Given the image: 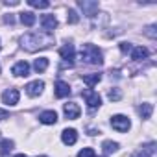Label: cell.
I'll return each instance as SVG.
<instances>
[{"label":"cell","instance_id":"1","mask_svg":"<svg viewBox=\"0 0 157 157\" xmlns=\"http://www.w3.org/2000/svg\"><path fill=\"white\" fill-rule=\"evenodd\" d=\"M54 43L52 35H44V33H26L21 37V44L24 50L28 52H37L43 48H48Z\"/></svg>","mask_w":157,"mask_h":157},{"label":"cell","instance_id":"2","mask_svg":"<svg viewBox=\"0 0 157 157\" xmlns=\"http://www.w3.org/2000/svg\"><path fill=\"white\" fill-rule=\"evenodd\" d=\"M80 57L83 63L87 65H102L104 63V57H102V52L98 46L94 44H83L82 50H80Z\"/></svg>","mask_w":157,"mask_h":157},{"label":"cell","instance_id":"3","mask_svg":"<svg viewBox=\"0 0 157 157\" xmlns=\"http://www.w3.org/2000/svg\"><path fill=\"white\" fill-rule=\"evenodd\" d=\"M111 126H113V129H117V131H120V133H126V131L131 128V122H129V118L124 117V115H115V117L111 118Z\"/></svg>","mask_w":157,"mask_h":157},{"label":"cell","instance_id":"4","mask_svg":"<svg viewBox=\"0 0 157 157\" xmlns=\"http://www.w3.org/2000/svg\"><path fill=\"white\" fill-rule=\"evenodd\" d=\"M82 96H83V100L87 102V105H89L91 109H94V107H100V104H102V98H100V94H98V93H94L93 89H85V91L82 93Z\"/></svg>","mask_w":157,"mask_h":157},{"label":"cell","instance_id":"5","mask_svg":"<svg viewBox=\"0 0 157 157\" xmlns=\"http://www.w3.org/2000/svg\"><path fill=\"white\" fill-rule=\"evenodd\" d=\"M78 6L83 10V15H87V17H94V15L98 13V2H91V0H80V2H78Z\"/></svg>","mask_w":157,"mask_h":157},{"label":"cell","instance_id":"6","mask_svg":"<svg viewBox=\"0 0 157 157\" xmlns=\"http://www.w3.org/2000/svg\"><path fill=\"white\" fill-rule=\"evenodd\" d=\"M41 24H43V30L46 32V35H50V33L56 30V26H57V19H56L54 15H43Z\"/></svg>","mask_w":157,"mask_h":157},{"label":"cell","instance_id":"7","mask_svg":"<svg viewBox=\"0 0 157 157\" xmlns=\"http://www.w3.org/2000/svg\"><path fill=\"white\" fill-rule=\"evenodd\" d=\"M19 98H21V94H19L17 89H8V91H4V94H2V102H4L6 105H15V104H19Z\"/></svg>","mask_w":157,"mask_h":157},{"label":"cell","instance_id":"8","mask_svg":"<svg viewBox=\"0 0 157 157\" xmlns=\"http://www.w3.org/2000/svg\"><path fill=\"white\" fill-rule=\"evenodd\" d=\"M63 113H65V117L67 118H70V120H76L78 117H80V107H78V104H74V102H68V104H65L63 105Z\"/></svg>","mask_w":157,"mask_h":157},{"label":"cell","instance_id":"9","mask_svg":"<svg viewBox=\"0 0 157 157\" xmlns=\"http://www.w3.org/2000/svg\"><path fill=\"white\" fill-rule=\"evenodd\" d=\"M24 89H26V93H28L30 96H39V94L43 93V89H44V83H43L41 80H35V82H30Z\"/></svg>","mask_w":157,"mask_h":157},{"label":"cell","instance_id":"10","mask_svg":"<svg viewBox=\"0 0 157 157\" xmlns=\"http://www.w3.org/2000/svg\"><path fill=\"white\" fill-rule=\"evenodd\" d=\"M59 56L68 63V67H72V63H74V46H72V44L61 46V48H59Z\"/></svg>","mask_w":157,"mask_h":157},{"label":"cell","instance_id":"11","mask_svg":"<svg viewBox=\"0 0 157 157\" xmlns=\"http://www.w3.org/2000/svg\"><path fill=\"white\" fill-rule=\"evenodd\" d=\"M70 94V85L63 80H57L56 82V96L57 98H67Z\"/></svg>","mask_w":157,"mask_h":157},{"label":"cell","instance_id":"12","mask_svg":"<svg viewBox=\"0 0 157 157\" xmlns=\"http://www.w3.org/2000/svg\"><path fill=\"white\" fill-rule=\"evenodd\" d=\"M61 140H63V144H67V146L76 144V140H78V133H76V129H63V133H61Z\"/></svg>","mask_w":157,"mask_h":157},{"label":"cell","instance_id":"13","mask_svg":"<svg viewBox=\"0 0 157 157\" xmlns=\"http://www.w3.org/2000/svg\"><path fill=\"white\" fill-rule=\"evenodd\" d=\"M11 72H13L15 76H28V74H30V65H28L26 61H19V63L13 65Z\"/></svg>","mask_w":157,"mask_h":157},{"label":"cell","instance_id":"14","mask_svg":"<svg viewBox=\"0 0 157 157\" xmlns=\"http://www.w3.org/2000/svg\"><path fill=\"white\" fill-rule=\"evenodd\" d=\"M153 151H155V142H150V144L142 146L140 150H137V151L133 153V157H151Z\"/></svg>","mask_w":157,"mask_h":157},{"label":"cell","instance_id":"15","mask_svg":"<svg viewBox=\"0 0 157 157\" xmlns=\"http://www.w3.org/2000/svg\"><path fill=\"white\" fill-rule=\"evenodd\" d=\"M39 120L43 124H56L57 122V113L56 111H43L39 115Z\"/></svg>","mask_w":157,"mask_h":157},{"label":"cell","instance_id":"16","mask_svg":"<svg viewBox=\"0 0 157 157\" xmlns=\"http://www.w3.org/2000/svg\"><path fill=\"white\" fill-rule=\"evenodd\" d=\"M148 54H150V52H148L144 46H137V48H133V52H131V59H133V61H140V59H146Z\"/></svg>","mask_w":157,"mask_h":157},{"label":"cell","instance_id":"17","mask_svg":"<svg viewBox=\"0 0 157 157\" xmlns=\"http://www.w3.org/2000/svg\"><path fill=\"white\" fill-rule=\"evenodd\" d=\"M13 146H15V142L13 140H10V139H4L2 142H0V155H10V151L13 150Z\"/></svg>","mask_w":157,"mask_h":157},{"label":"cell","instance_id":"18","mask_svg":"<svg viewBox=\"0 0 157 157\" xmlns=\"http://www.w3.org/2000/svg\"><path fill=\"white\" fill-rule=\"evenodd\" d=\"M21 22H22L24 26H33V24H35V15H33L32 11H22V13H21Z\"/></svg>","mask_w":157,"mask_h":157},{"label":"cell","instance_id":"19","mask_svg":"<svg viewBox=\"0 0 157 157\" xmlns=\"http://www.w3.org/2000/svg\"><path fill=\"white\" fill-rule=\"evenodd\" d=\"M100 80H102V74H85V76H83V82H85L89 87H94Z\"/></svg>","mask_w":157,"mask_h":157},{"label":"cell","instance_id":"20","mask_svg":"<svg viewBox=\"0 0 157 157\" xmlns=\"http://www.w3.org/2000/svg\"><path fill=\"white\" fill-rule=\"evenodd\" d=\"M33 68H35V72H44V70L48 68V59H46V57L35 59V61H33Z\"/></svg>","mask_w":157,"mask_h":157},{"label":"cell","instance_id":"21","mask_svg":"<svg viewBox=\"0 0 157 157\" xmlns=\"http://www.w3.org/2000/svg\"><path fill=\"white\" fill-rule=\"evenodd\" d=\"M151 111H153V107H151V104H142V105L139 107V113H140V117H142L144 120L151 117Z\"/></svg>","mask_w":157,"mask_h":157},{"label":"cell","instance_id":"22","mask_svg":"<svg viewBox=\"0 0 157 157\" xmlns=\"http://www.w3.org/2000/svg\"><path fill=\"white\" fill-rule=\"evenodd\" d=\"M102 150H104L105 153H113V151H117V150H118V142H113V140H104Z\"/></svg>","mask_w":157,"mask_h":157},{"label":"cell","instance_id":"23","mask_svg":"<svg viewBox=\"0 0 157 157\" xmlns=\"http://www.w3.org/2000/svg\"><path fill=\"white\" fill-rule=\"evenodd\" d=\"M28 4L32 8H39V10H44L50 6V2H46V0H28Z\"/></svg>","mask_w":157,"mask_h":157},{"label":"cell","instance_id":"24","mask_svg":"<svg viewBox=\"0 0 157 157\" xmlns=\"http://www.w3.org/2000/svg\"><path fill=\"white\" fill-rule=\"evenodd\" d=\"M107 96H109V100H111V102H118V100L122 98V93H120V89H117V87H115V89H111V91L107 93Z\"/></svg>","mask_w":157,"mask_h":157},{"label":"cell","instance_id":"25","mask_svg":"<svg viewBox=\"0 0 157 157\" xmlns=\"http://www.w3.org/2000/svg\"><path fill=\"white\" fill-rule=\"evenodd\" d=\"M67 21H68L70 24H76L78 21H80V17H78L76 10H68V13H67Z\"/></svg>","mask_w":157,"mask_h":157},{"label":"cell","instance_id":"26","mask_svg":"<svg viewBox=\"0 0 157 157\" xmlns=\"http://www.w3.org/2000/svg\"><path fill=\"white\" fill-rule=\"evenodd\" d=\"M76 157H94V150H93V148H83Z\"/></svg>","mask_w":157,"mask_h":157},{"label":"cell","instance_id":"27","mask_svg":"<svg viewBox=\"0 0 157 157\" xmlns=\"http://www.w3.org/2000/svg\"><path fill=\"white\" fill-rule=\"evenodd\" d=\"M146 35L151 37V39H155V26H148L146 28Z\"/></svg>","mask_w":157,"mask_h":157},{"label":"cell","instance_id":"28","mask_svg":"<svg viewBox=\"0 0 157 157\" xmlns=\"http://www.w3.org/2000/svg\"><path fill=\"white\" fill-rule=\"evenodd\" d=\"M120 50L126 54V52H129V50H131V44H129V43H120Z\"/></svg>","mask_w":157,"mask_h":157},{"label":"cell","instance_id":"29","mask_svg":"<svg viewBox=\"0 0 157 157\" xmlns=\"http://www.w3.org/2000/svg\"><path fill=\"white\" fill-rule=\"evenodd\" d=\"M8 117H10V113H8L6 109H0V120H6Z\"/></svg>","mask_w":157,"mask_h":157},{"label":"cell","instance_id":"30","mask_svg":"<svg viewBox=\"0 0 157 157\" xmlns=\"http://www.w3.org/2000/svg\"><path fill=\"white\" fill-rule=\"evenodd\" d=\"M6 22H8V24H13V17H11V15H6Z\"/></svg>","mask_w":157,"mask_h":157},{"label":"cell","instance_id":"31","mask_svg":"<svg viewBox=\"0 0 157 157\" xmlns=\"http://www.w3.org/2000/svg\"><path fill=\"white\" fill-rule=\"evenodd\" d=\"M15 157H26V155H24V153H19V155H15Z\"/></svg>","mask_w":157,"mask_h":157},{"label":"cell","instance_id":"32","mask_svg":"<svg viewBox=\"0 0 157 157\" xmlns=\"http://www.w3.org/2000/svg\"><path fill=\"white\" fill-rule=\"evenodd\" d=\"M37 157H46V155H37Z\"/></svg>","mask_w":157,"mask_h":157},{"label":"cell","instance_id":"33","mask_svg":"<svg viewBox=\"0 0 157 157\" xmlns=\"http://www.w3.org/2000/svg\"><path fill=\"white\" fill-rule=\"evenodd\" d=\"M104 157H105V155H104Z\"/></svg>","mask_w":157,"mask_h":157}]
</instances>
